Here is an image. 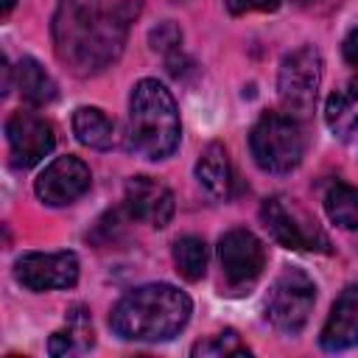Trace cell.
<instances>
[{"instance_id":"6da1fadb","label":"cell","mask_w":358,"mask_h":358,"mask_svg":"<svg viewBox=\"0 0 358 358\" xmlns=\"http://www.w3.org/2000/svg\"><path fill=\"white\" fill-rule=\"evenodd\" d=\"M143 0H62L53 14V48L76 76H98L112 67L126 45Z\"/></svg>"},{"instance_id":"7a4b0ae2","label":"cell","mask_w":358,"mask_h":358,"mask_svg":"<svg viewBox=\"0 0 358 358\" xmlns=\"http://www.w3.org/2000/svg\"><path fill=\"white\" fill-rule=\"evenodd\" d=\"M190 296L168 282L129 291L109 313L112 330L126 341H168L190 319Z\"/></svg>"},{"instance_id":"3957f363","label":"cell","mask_w":358,"mask_h":358,"mask_svg":"<svg viewBox=\"0 0 358 358\" xmlns=\"http://www.w3.org/2000/svg\"><path fill=\"white\" fill-rule=\"evenodd\" d=\"M179 109L165 84L143 78L129 98V145L145 159H165L179 145Z\"/></svg>"},{"instance_id":"277c9868","label":"cell","mask_w":358,"mask_h":358,"mask_svg":"<svg viewBox=\"0 0 358 358\" xmlns=\"http://www.w3.org/2000/svg\"><path fill=\"white\" fill-rule=\"evenodd\" d=\"M249 148H252L255 162L263 171L288 173L302 159L305 137H302L296 117L282 115V112H266L249 134Z\"/></svg>"},{"instance_id":"5b68a950","label":"cell","mask_w":358,"mask_h":358,"mask_svg":"<svg viewBox=\"0 0 358 358\" xmlns=\"http://www.w3.org/2000/svg\"><path fill=\"white\" fill-rule=\"evenodd\" d=\"M319 84H322V56L316 48L305 45L282 59L277 76V92H280V103L291 117H305L313 112Z\"/></svg>"},{"instance_id":"8992f818","label":"cell","mask_w":358,"mask_h":358,"mask_svg":"<svg viewBox=\"0 0 358 358\" xmlns=\"http://www.w3.org/2000/svg\"><path fill=\"white\" fill-rule=\"evenodd\" d=\"M313 299H316L313 280L296 268H288L274 280V285L268 291L266 316L280 333L296 336L313 310Z\"/></svg>"},{"instance_id":"52a82bcc","label":"cell","mask_w":358,"mask_h":358,"mask_svg":"<svg viewBox=\"0 0 358 358\" xmlns=\"http://www.w3.org/2000/svg\"><path fill=\"white\" fill-rule=\"evenodd\" d=\"M263 224L266 229L274 235L277 243H282L285 249L294 252H308V249H319L327 252L330 241L327 235L319 229V224L294 201H288L285 196H271L263 201Z\"/></svg>"},{"instance_id":"ba28073f","label":"cell","mask_w":358,"mask_h":358,"mask_svg":"<svg viewBox=\"0 0 358 358\" xmlns=\"http://www.w3.org/2000/svg\"><path fill=\"white\" fill-rule=\"evenodd\" d=\"M14 274L28 291L70 288L78 280V257L73 252H28L14 263Z\"/></svg>"},{"instance_id":"9c48e42d","label":"cell","mask_w":358,"mask_h":358,"mask_svg":"<svg viewBox=\"0 0 358 358\" xmlns=\"http://www.w3.org/2000/svg\"><path fill=\"white\" fill-rule=\"evenodd\" d=\"M6 137H8V148H11V162L17 168L36 165L56 145L53 126L45 117H39L36 112H22V109L8 117Z\"/></svg>"},{"instance_id":"30bf717a","label":"cell","mask_w":358,"mask_h":358,"mask_svg":"<svg viewBox=\"0 0 358 358\" xmlns=\"http://www.w3.org/2000/svg\"><path fill=\"white\" fill-rule=\"evenodd\" d=\"M218 260L229 285H249L266 268V249L249 229H229L218 241Z\"/></svg>"},{"instance_id":"8fae6325","label":"cell","mask_w":358,"mask_h":358,"mask_svg":"<svg viewBox=\"0 0 358 358\" xmlns=\"http://www.w3.org/2000/svg\"><path fill=\"white\" fill-rule=\"evenodd\" d=\"M90 168L78 157H56L36 179V196L50 207H64L90 190Z\"/></svg>"},{"instance_id":"7c38bea8","label":"cell","mask_w":358,"mask_h":358,"mask_svg":"<svg viewBox=\"0 0 358 358\" xmlns=\"http://www.w3.org/2000/svg\"><path fill=\"white\" fill-rule=\"evenodd\" d=\"M126 210L131 218L162 229L173 215V193L159 179L131 176L126 182Z\"/></svg>"},{"instance_id":"4fadbf2b","label":"cell","mask_w":358,"mask_h":358,"mask_svg":"<svg viewBox=\"0 0 358 358\" xmlns=\"http://www.w3.org/2000/svg\"><path fill=\"white\" fill-rule=\"evenodd\" d=\"M319 344L330 352L358 344V288H347L336 299V305L322 327Z\"/></svg>"},{"instance_id":"5bb4252c","label":"cell","mask_w":358,"mask_h":358,"mask_svg":"<svg viewBox=\"0 0 358 358\" xmlns=\"http://www.w3.org/2000/svg\"><path fill=\"white\" fill-rule=\"evenodd\" d=\"M196 179L215 199H227L232 193V165L221 143H210L201 151L196 162Z\"/></svg>"},{"instance_id":"9a60e30c","label":"cell","mask_w":358,"mask_h":358,"mask_svg":"<svg viewBox=\"0 0 358 358\" xmlns=\"http://www.w3.org/2000/svg\"><path fill=\"white\" fill-rule=\"evenodd\" d=\"M14 84H17V90H20V95H22V101L25 103H31V106H45V103H50L53 98H56V84H53V78L45 73V67L36 62V59H31V56H25L17 67H14Z\"/></svg>"},{"instance_id":"2e32d148","label":"cell","mask_w":358,"mask_h":358,"mask_svg":"<svg viewBox=\"0 0 358 358\" xmlns=\"http://www.w3.org/2000/svg\"><path fill=\"white\" fill-rule=\"evenodd\" d=\"M73 134L78 137V143L106 151L115 143V123L98 106H78L73 112Z\"/></svg>"},{"instance_id":"e0dca14e","label":"cell","mask_w":358,"mask_h":358,"mask_svg":"<svg viewBox=\"0 0 358 358\" xmlns=\"http://www.w3.org/2000/svg\"><path fill=\"white\" fill-rule=\"evenodd\" d=\"M324 120L333 134L350 137L358 129V84H344L330 92L324 106Z\"/></svg>"},{"instance_id":"ac0fdd59","label":"cell","mask_w":358,"mask_h":358,"mask_svg":"<svg viewBox=\"0 0 358 358\" xmlns=\"http://www.w3.org/2000/svg\"><path fill=\"white\" fill-rule=\"evenodd\" d=\"M324 210L336 227L355 229L358 227V187L347 182H333L324 193Z\"/></svg>"},{"instance_id":"d6986e66","label":"cell","mask_w":358,"mask_h":358,"mask_svg":"<svg viewBox=\"0 0 358 358\" xmlns=\"http://www.w3.org/2000/svg\"><path fill=\"white\" fill-rule=\"evenodd\" d=\"M173 263H176V271L196 282L204 277V268H207V243L196 235H185L173 243Z\"/></svg>"},{"instance_id":"ffe728a7","label":"cell","mask_w":358,"mask_h":358,"mask_svg":"<svg viewBox=\"0 0 358 358\" xmlns=\"http://www.w3.org/2000/svg\"><path fill=\"white\" fill-rule=\"evenodd\" d=\"M193 355H215V358H221V355H249V347L238 338L235 330H224V333H218L207 341H199L193 347Z\"/></svg>"},{"instance_id":"44dd1931","label":"cell","mask_w":358,"mask_h":358,"mask_svg":"<svg viewBox=\"0 0 358 358\" xmlns=\"http://www.w3.org/2000/svg\"><path fill=\"white\" fill-rule=\"evenodd\" d=\"M148 39H151V48L154 50H159V53H176L179 45H182V31L168 20L162 25H157Z\"/></svg>"},{"instance_id":"7402d4cb","label":"cell","mask_w":358,"mask_h":358,"mask_svg":"<svg viewBox=\"0 0 358 358\" xmlns=\"http://www.w3.org/2000/svg\"><path fill=\"white\" fill-rule=\"evenodd\" d=\"M224 6L232 14H246V11H274L280 0H224Z\"/></svg>"},{"instance_id":"603a6c76","label":"cell","mask_w":358,"mask_h":358,"mask_svg":"<svg viewBox=\"0 0 358 358\" xmlns=\"http://www.w3.org/2000/svg\"><path fill=\"white\" fill-rule=\"evenodd\" d=\"M76 341H78V336H76L73 327L59 330V333H53V338H50V352H53V355H64V352L76 350Z\"/></svg>"},{"instance_id":"cb8c5ba5","label":"cell","mask_w":358,"mask_h":358,"mask_svg":"<svg viewBox=\"0 0 358 358\" xmlns=\"http://www.w3.org/2000/svg\"><path fill=\"white\" fill-rule=\"evenodd\" d=\"M341 50H344V62L358 73V28L347 34V39H344Z\"/></svg>"},{"instance_id":"d4e9b609","label":"cell","mask_w":358,"mask_h":358,"mask_svg":"<svg viewBox=\"0 0 358 358\" xmlns=\"http://www.w3.org/2000/svg\"><path fill=\"white\" fill-rule=\"evenodd\" d=\"M3 92H8V62L3 56Z\"/></svg>"},{"instance_id":"484cf974","label":"cell","mask_w":358,"mask_h":358,"mask_svg":"<svg viewBox=\"0 0 358 358\" xmlns=\"http://www.w3.org/2000/svg\"><path fill=\"white\" fill-rule=\"evenodd\" d=\"M14 3H17V0H3V17H8V14H11Z\"/></svg>"},{"instance_id":"4316f807","label":"cell","mask_w":358,"mask_h":358,"mask_svg":"<svg viewBox=\"0 0 358 358\" xmlns=\"http://www.w3.org/2000/svg\"><path fill=\"white\" fill-rule=\"evenodd\" d=\"M296 3H310V0H296Z\"/></svg>"}]
</instances>
